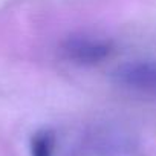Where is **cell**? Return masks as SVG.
I'll return each mask as SVG.
<instances>
[{
    "mask_svg": "<svg viewBox=\"0 0 156 156\" xmlns=\"http://www.w3.org/2000/svg\"><path fill=\"white\" fill-rule=\"evenodd\" d=\"M55 135L51 130H40L31 138V156H54Z\"/></svg>",
    "mask_w": 156,
    "mask_h": 156,
    "instance_id": "6da1fadb",
    "label": "cell"
},
{
    "mask_svg": "<svg viewBox=\"0 0 156 156\" xmlns=\"http://www.w3.org/2000/svg\"><path fill=\"white\" fill-rule=\"evenodd\" d=\"M72 54L78 58L83 60H90V58H100L101 55H104L107 52V48L104 44L100 43H94V41H76L72 48H70Z\"/></svg>",
    "mask_w": 156,
    "mask_h": 156,
    "instance_id": "7a4b0ae2",
    "label": "cell"
}]
</instances>
